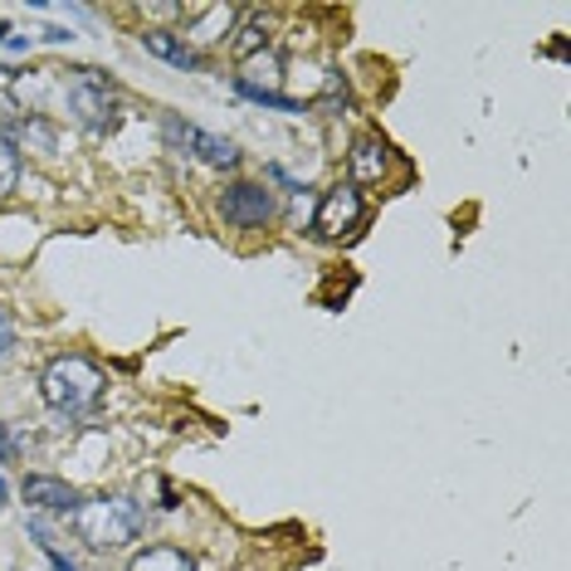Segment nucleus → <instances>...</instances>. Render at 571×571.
<instances>
[{"label":"nucleus","instance_id":"4468645a","mask_svg":"<svg viewBox=\"0 0 571 571\" xmlns=\"http://www.w3.org/2000/svg\"><path fill=\"white\" fill-rule=\"evenodd\" d=\"M15 181H20V152H15L10 137H0V196H10Z\"/></svg>","mask_w":571,"mask_h":571},{"label":"nucleus","instance_id":"dca6fc26","mask_svg":"<svg viewBox=\"0 0 571 571\" xmlns=\"http://www.w3.org/2000/svg\"><path fill=\"white\" fill-rule=\"evenodd\" d=\"M10 347H15V323H10V313L0 308V362L10 357Z\"/></svg>","mask_w":571,"mask_h":571},{"label":"nucleus","instance_id":"423d86ee","mask_svg":"<svg viewBox=\"0 0 571 571\" xmlns=\"http://www.w3.org/2000/svg\"><path fill=\"white\" fill-rule=\"evenodd\" d=\"M166 137L176 147H191V152H196L205 166H235L239 162L235 142H225V137H215V132L191 128V122H181V118H166Z\"/></svg>","mask_w":571,"mask_h":571},{"label":"nucleus","instance_id":"f257e3e1","mask_svg":"<svg viewBox=\"0 0 571 571\" xmlns=\"http://www.w3.org/2000/svg\"><path fill=\"white\" fill-rule=\"evenodd\" d=\"M74 522L78 542H88L94 552H112V547H128L137 532H142V508L132 498H118V494H103V498H88L68 513Z\"/></svg>","mask_w":571,"mask_h":571},{"label":"nucleus","instance_id":"f03ea898","mask_svg":"<svg viewBox=\"0 0 571 571\" xmlns=\"http://www.w3.org/2000/svg\"><path fill=\"white\" fill-rule=\"evenodd\" d=\"M103 371L94 367L88 357H54L40 376V391H44V406L60 410V416H88L103 396Z\"/></svg>","mask_w":571,"mask_h":571},{"label":"nucleus","instance_id":"20e7f679","mask_svg":"<svg viewBox=\"0 0 571 571\" xmlns=\"http://www.w3.org/2000/svg\"><path fill=\"white\" fill-rule=\"evenodd\" d=\"M362 191L352 186V181H337L333 191H323V201H317V215H313V239H342L352 235L362 225Z\"/></svg>","mask_w":571,"mask_h":571},{"label":"nucleus","instance_id":"39448f33","mask_svg":"<svg viewBox=\"0 0 571 571\" xmlns=\"http://www.w3.org/2000/svg\"><path fill=\"white\" fill-rule=\"evenodd\" d=\"M220 211H225L230 225H239V230H259V225L273 215V196L259 186V181H235V186L225 191Z\"/></svg>","mask_w":571,"mask_h":571},{"label":"nucleus","instance_id":"0eeeda50","mask_svg":"<svg viewBox=\"0 0 571 571\" xmlns=\"http://www.w3.org/2000/svg\"><path fill=\"white\" fill-rule=\"evenodd\" d=\"M347 166H352V186H367V181H381L386 176V166H391V147H386V137H357V147H352V157H347Z\"/></svg>","mask_w":571,"mask_h":571},{"label":"nucleus","instance_id":"7ed1b4c3","mask_svg":"<svg viewBox=\"0 0 571 571\" xmlns=\"http://www.w3.org/2000/svg\"><path fill=\"white\" fill-rule=\"evenodd\" d=\"M68 112L84 122L88 132H112L118 128V94L98 68H74V78H64Z\"/></svg>","mask_w":571,"mask_h":571},{"label":"nucleus","instance_id":"f8f14e48","mask_svg":"<svg viewBox=\"0 0 571 571\" xmlns=\"http://www.w3.org/2000/svg\"><path fill=\"white\" fill-rule=\"evenodd\" d=\"M128 571H196V562L181 547H147V552L132 557Z\"/></svg>","mask_w":571,"mask_h":571},{"label":"nucleus","instance_id":"1a4fd4ad","mask_svg":"<svg viewBox=\"0 0 571 571\" xmlns=\"http://www.w3.org/2000/svg\"><path fill=\"white\" fill-rule=\"evenodd\" d=\"M142 50L157 54V60H166L171 68H205V60H201L196 50H191L186 40H181L176 30H147V34H142Z\"/></svg>","mask_w":571,"mask_h":571},{"label":"nucleus","instance_id":"6ab92c4d","mask_svg":"<svg viewBox=\"0 0 571 571\" xmlns=\"http://www.w3.org/2000/svg\"><path fill=\"white\" fill-rule=\"evenodd\" d=\"M6 498H10V488H6V478H0V504H6Z\"/></svg>","mask_w":571,"mask_h":571},{"label":"nucleus","instance_id":"9b49d317","mask_svg":"<svg viewBox=\"0 0 571 571\" xmlns=\"http://www.w3.org/2000/svg\"><path fill=\"white\" fill-rule=\"evenodd\" d=\"M15 152L20 147H25V152H54V147H60V132H54V122L44 118V112H25V118H15Z\"/></svg>","mask_w":571,"mask_h":571},{"label":"nucleus","instance_id":"2eb2a0df","mask_svg":"<svg viewBox=\"0 0 571 571\" xmlns=\"http://www.w3.org/2000/svg\"><path fill=\"white\" fill-rule=\"evenodd\" d=\"M34 538H40V547H44V557H50V562H54V571H78L74 562H68V557L60 552V547H54L50 538H44V528H40V522H34Z\"/></svg>","mask_w":571,"mask_h":571},{"label":"nucleus","instance_id":"a211bd4d","mask_svg":"<svg viewBox=\"0 0 571 571\" xmlns=\"http://www.w3.org/2000/svg\"><path fill=\"white\" fill-rule=\"evenodd\" d=\"M44 40H50V44H68V40H74V34L60 30V25H50V30H44Z\"/></svg>","mask_w":571,"mask_h":571},{"label":"nucleus","instance_id":"6e6552de","mask_svg":"<svg viewBox=\"0 0 571 571\" xmlns=\"http://www.w3.org/2000/svg\"><path fill=\"white\" fill-rule=\"evenodd\" d=\"M25 504L34 508H44V513H74L78 508V494L64 484V478H50V474H30L25 478Z\"/></svg>","mask_w":571,"mask_h":571},{"label":"nucleus","instance_id":"f3484780","mask_svg":"<svg viewBox=\"0 0 571 571\" xmlns=\"http://www.w3.org/2000/svg\"><path fill=\"white\" fill-rule=\"evenodd\" d=\"M15 460V440H10V430L0 425V464H10Z\"/></svg>","mask_w":571,"mask_h":571},{"label":"nucleus","instance_id":"9d476101","mask_svg":"<svg viewBox=\"0 0 571 571\" xmlns=\"http://www.w3.org/2000/svg\"><path fill=\"white\" fill-rule=\"evenodd\" d=\"M181 20L191 25L196 40H220L235 25V6H181Z\"/></svg>","mask_w":571,"mask_h":571},{"label":"nucleus","instance_id":"ddd939ff","mask_svg":"<svg viewBox=\"0 0 571 571\" xmlns=\"http://www.w3.org/2000/svg\"><path fill=\"white\" fill-rule=\"evenodd\" d=\"M265 44H269L265 15H249V20H245V30H239V40H235V54H239V60H249V54H259Z\"/></svg>","mask_w":571,"mask_h":571}]
</instances>
